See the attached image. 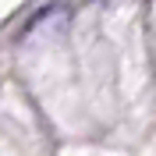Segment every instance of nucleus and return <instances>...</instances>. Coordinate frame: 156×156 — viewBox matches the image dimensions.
I'll use <instances>...</instances> for the list:
<instances>
[]
</instances>
